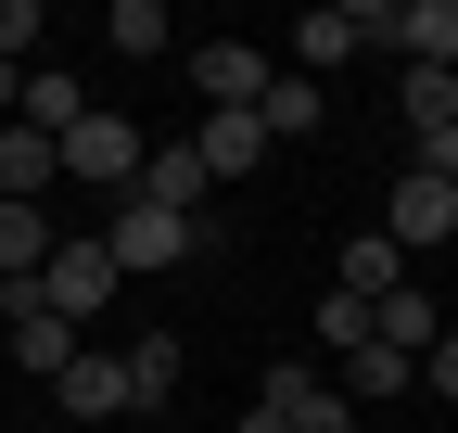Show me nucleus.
Listing matches in <instances>:
<instances>
[{
  "instance_id": "f257e3e1",
  "label": "nucleus",
  "mask_w": 458,
  "mask_h": 433,
  "mask_svg": "<svg viewBox=\"0 0 458 433\" xmlns=\"http://www.w3.org/2000/svg\"><path fill=\"white\" fill-rule=\"evenodd\" d=\"M38 306L64 318V332H89V318L114 306V255H102V230H64V242H51V267H38Z\"/></svg>"
},
{
  "instance_id": "f03ea898",
  "label": "nucleus",
  "mask_w": 458,
  "mask_h": 433,
  "mask_svg": "<svg viewBox=\"0 0 458 433\" xmlns=\"http://www.w3.org/2000/svg\"><path fill=\"white\" fill-rule=\"evenodd\" d=\"M140 153H153V140H140L128 115H102V102H89V115L64 128V179H89V191H114V204H128V179H140Z\"/></svg>"
},
{
  "instance_id": "7ed1b4c3",
  "label": "nucleus",
  "mask_w": 458,
  "mask_h": 433,
  "mask_svg": "<svg viewBox=\"0 0 458 433\" xmlns=\"http://www.w3.org/2000/svg\"><path fill=\"white\" fill-rule=\"evenodd\" d=\"M102 255H114V281H128V267H179V255H204V230H191V216H165V204H114Z\"/></svg>"
},
{
  "instance_id": "20e7f679",
  "label": "nucleus",
  "mask_w": 458,
  "mask_h": 433,
  "mask_svg": "<svg viewBox=\"0 0 458 433\" xmlns=\"http://www.w3.org/2000/svg\"><path fill=\"white\" fill-rule=\"evenodd\" d=\"M255 408H267L280 433H357V408H344V383H318V369H306V357H280Z\"/></svg>"
},
{
  "instance_id": "39448f33",
  "label": "nucleus",
  "mask_w": 458,
  "mask_h": 433,
  "mask_svg": "<svg viewBox=\"0 0 458 433\" xmlns=\"http://www.w3.org/2000/svg\"><path fill=\"white\" fill-rule=\"evenodd\" d=\"M51 408H64V420H128V357H114V344H77L64 369H51Z\"/></svg>"
},
{
  "instance_id": "423d86ee",
  "label": "nucleus",
  "mask_w": 458,
  "mask_h": 433,
  "mask_svg": "<svg viewBox=\"0 0 458 433\" xmlns=\"http://www.w3.org/2000/svg\"><path fill=\"white\" fill-rule=\"evenodd\" d=\"M382 242H394V255H420V242H458V191L408 166V179L382 191Z\"/></svg>"
},
{
  "instance_id": "0eeeda50",
  "label": "nucleus",
  "mask_w": 458,
  "mask_h": 433,
  "mask_svg": "<svg viewBox=\"0 0 458 433\" xmlns=\"http://www.w3.org/2000/svg\"><path fill=\"white\" fill-rule=\"evenodd\" d=\"M191 77H204V115H242V102H267L280 64H267L255 38H204V51H191Z\"/></svg>"
},
{
  "instance_id": "6e6552de",
  "label": "nucleus",
  "mask_w": 458,
  "mask_h": 433,
  "mask_svg": "<svg viewBox=\"0 0 458 433\" xmlns=\"http://www.w3.org/2000/svg\"><path fill=\"white\" fill-rule=\"evenodd\" d=\"M0 332H13V369H38V383H51V369L77 357V332H64V318L38 306V281H0Z\"/></svg>"
},
{
  "instance_id": "1a4fd4ad",
  "label": "nucleus",
  "mask_w": 458,
  "mask_h": 433,
  "mask_svg": "<svg viewBox=\"0 0 458 433\" xmlns=\"http://www.w3.org/2000/svg\"><path fill=\"white\" fill-rule=\"evenodd\" d=\"M51 179H64V140L26 128V115H0V204H38Z\"/></svg>"
},
{
  "instance_id": "9d476101",
  "label": "nucleus",
  "mask_w": 458,
  "mask_h": 433,
  "mask_svg": "<svg viewBox=\"0 0 458 433\" xmlns=\"http://www.w3.org/2000/svg\"><path fill=\"white\" fill-rule=\"evenodd\" d=\"M394 51H408L420 77H458V0H394V26H382Z\"/></svg>"
},
{
  "instance_id": "9b49d317",
  "label": "nucleus",
  "mask_w": 458,
  "mask_h": 433,
  "mask_svg": "<svg viewBox=\"0 0 458 433\" xmlns=\"http://www.w3.org/2000/svg\"><path fill=\"white\" fill-rule=\"evenodd\" d=\"M204 191H216V179H204V153H191V140H153V153H140V179H128V204H165V216H191Z\"/></svg>"
},
{
  "instance_id": "f8f14e48",
  "label": "nucleus",
  "mask_w": 458,
  "mask_h": 433,
  "mask_svg": "<svg viewBox=\"0 0 458 433\" xmlns=\"http://www.w3.org/2000/svg\"><path fill=\"white\" fill-rule=\"evenodd\" d=\"M191 153H204V179H255V166H267L255 102H242V115H204V128H191Z\"/></svg>"
},
{
  "instance_id": "ddd939ff",
  "label": "nucleus",
  "mask_w": 458,
  "mask_h": 433,
  "mask_svg": "<svg viewBox=\"0 0 458 433\" xmlns=\"http://www.w3.org/2000/svg\"><path fill=\"white\" fill-rule=\"evenodd\" d=\"M318 115H331V89H318V77H293V64H280V77H267V102H255V128H267V153H280V140H306Z\"/></svg>"
},
{
  "instance_id": "4468645a",
  "label": "nucleus",
  "mask_w": 458,
  "mask_h": 433,
  "mask_svg": "<svg viewBox=\"0 0 458 433\" xmlns=\"http://www.w3.org/2000/svg\"><path fill=\"white\" fill-rule=\"evenodd\" d=\"M344 51H369V26H357V0H331V13H306V26H293V77H331Z\"/></svg>"
},
{
  "instance_id": "2eb2a0df",
  "label": "nucleus",
  "mask_w": 458,
  "mask_h": 433,
  "mask_svg": "<svg viewBox=\"0 0 458 433\" xmlns=\"http://www.w3.org/2000/svg\"><path fill=\"white\" fill-rule=\"evenodd\" d=\"M408 383H420V357H394V344H357V357H344V408H394Z\"/></svg>"
},
{
  "instance_id": "dca6fc26",
  "label": "nucleus",
  "mask_w": 458,
  "mask_h": 433,
  "mask_svg": "<svg viewBox=\"0 0 458 433\" xmlns=\"http://www.w3.org/2000/svg\"><path fill=\"white\" fill-rule=\"evenodd\" d=\"M433 332H445V318H433V293H420V281H394V293L369 306V344H394V357H420Z\"/></svg>"
},
{
  "instance_id": "f3484780",
  "label": "nucleus",
  "mask_w": 458,
  "mask_h": 433,
  "mask_svg": "<svg viewBox=\"0 0 458 433\" xmlns=\"http://www.w3.org/2000/svg\"><path fill=\"white\" fill-rule=\"evenodd\" d=\"M114 357H128V420L179 395V332H140V344H114Z\"/></svg>"
},
{
  "instance_id": "a211bd4d",
  "label": "nucleus",
  "mask_w": 458,
  "mask_h": 433,
  "mask_svg": "<svg viewBox=\"0 0 458 433\" xmlns=\"http://www.w3.org/2000/svg\"><path fill=\"white\" fill-rule=\"evenodd\" d=\"M51 242H64V230H51L38 204H0V281H38V267H51Z\"/></svg>"
},
{
  "instance_id": "6ab92c4d",
  "label": "nucleus",
  "mask_w": 458,
  "mask_h": 433,
  "mask_svg": "<svg viewBox=\"0 0 458 433\" xmlns=\"http://www.w3.org/2000/svg\"><path fill=\"white\" fill-rule=\"evenodd\" d=\"M13 115H26V128H51V140H64V128L89 115V102H77V77H64V64H26V102H13Z\"/></svg>"
},
{
  "instance_id": "aec40b11",
  "label": "nucleus",
  "mask_w": 458,
  "mask_h": 433,
  "mask_svg": "<svg viewBox=\"0 0 458 433\" xmlns=\"http://www.w3.org/2000/svg\"><path fill=\"white\" fill-rule=\"evenodd\" d=\"M394 281H408V255H394V242L369 230V242H344V281H331V293H357V306H382Z\"/></svg>"
},
{
  "instance_id": "412c9836",
  "label": "nucleus",
  "mask_w": 458,
  "mask_h": 433,
  "mask_svg": "<svg viewBox=\"0 0 458 433\" xmlns=\"http://www.w3.org/2000/svg\"><path fill=\"white\" fill-rule=\"evenodd\" d=\"M165 38H179V26H165V0H114V13H102V51H140V64H153Z\"/></svg>"
},
{
  "instance_id": "4be33fe9",
  "label": "nucleus",
  "mask_w": 458,
  "mask_h": 433,
  "mask_svg": "<svg viewBox=\"0 0 458 433\" xmlns=\"http://www.w3.org/2000/svg\"><path fill=\"white\" fill-rule=\"evenodd\" d=\"M394 102H408V128H420V140L458 128V77H420V64H408V77H394Z\"/></svg>"
},
{
  "instance_id": "5701e85b",
  "label": "nucleus",
  "mask_w": 458,
  "mask_h": 433,
  "mask_svg": "<svg viewBox=\"0 0 458 433\" xmlns=\"http://www.w3.org/2000/svg\"><path fill=\"white\" fill-rule=\"evenodd\" d=\"M306 332H318L331 357H357V344H369V306H357V293H318V318H306Z\"/></svg>"
},
{
  "instance_id": "b1692460",
  "label": "nucleus",
  "mask_w": 458,
  "mask_h": 433,
  "mask_svg": "<svg viewBox=\"0 0 458 433\" xmlns=\"http://www.w3.org/2000/svg\"><path fill=\"white\" fill-rule=\"evenodd\" d=\"M38 38H51V26H38V0H0V64H13V77L38 64Z\"/></svg>"
},
{
  "instance_id": "393cba45",
  "label": "nucleus",
  "mask_w": 458,
  "mask_h": 433,
  "mask_svg": "<svg viewBox=\"0 0 458 433\" xmlns=\"http://www.w3.org/2000/svg\"><path fill=\"white\" fill-rule=\"evenodd\" d=\"M420 383H433V395L458 408V332H433V344H420Z\"/></svg>"
},
{
  "instance_id": "a878e982",
  "label": "nucleus",
  "mask_w": 458,
  "mask_h": 433,
  "mask_svg": "<svg viewBox=\"0 0 458 433\" xmlns=\"http://www.w3.org/2000/svg\"><path fill=\"white\" fill-rule=\"evenodd\" d=\"M420 179H445V191H458V128H433V140H420Z\"/></svg>"
},
{
  "instance_id": "bb28decb",
  "label": "nucleus",
  "mask_w": 458,
  "mask_h": 433,
  "mask_svg": "<svg viewBox=\"0 0 458 433\" xmlns=\"http://www.w3.org/2000/svg\"><path fill=\"white\" fill-rule=\"evenodd\" d=\"M229 433H280V420H267V408H242V420H229Z\"/></svg>"
},
{
  "instance_id": "cd10ccee",
  "label": "nucleus",
  "mask_w": 458,
  "mask_h": 433,
  "mask_svg": "<svg viewBox=\"0 0 458 433\" xmlns=\"http://www.w3.org/2000/svg\"><path fill=\"white\" fill-rule=\"evenodd\" d=\"M357 433H369V420H357Z\"/></svg>"
}]
</instances>
